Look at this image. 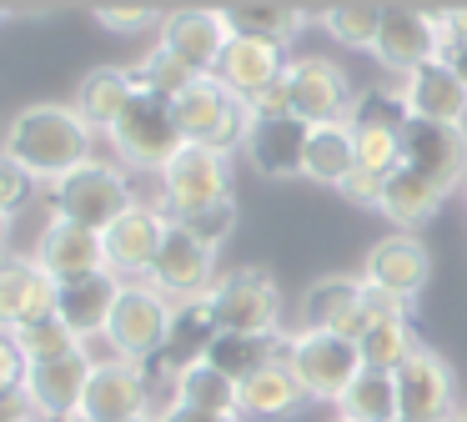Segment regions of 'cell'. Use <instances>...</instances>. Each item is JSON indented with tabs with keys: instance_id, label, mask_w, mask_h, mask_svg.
Masks as SVG:
<instances>
[{
	"instance_id": "cell-27",
	"label": "cell",
	"mask_w": 467,
	"mask_h": 422,
	"mask_svg": "<svg viewBox=\"0 0 467 422\" xmlns=\"http://www.w3.org/2000/svg\"><path fill=\"white\" fill-rule=\"evenodd\" d=\"M442 201H447V191L437 186V181H427L422 171H412V166H397L392 176L382 181V206L377 211H387V216L397 221V231H412V227H422V221H432Z\"/></svg>"
},
{
	"instance_id": "cell-34",
	"label": "cell",
	"mask_w": 467,
	"mask_h": 422,
	"mask_svg": "<svg viewBox=\"0 0 467 422\" xmlns=\"http://www.w3.org/2000/svg\"><path fill=\"white\" fill-rule=\"evenodd\" d=\"M226 26H232V36L286 46L292 36H302L306 10L302 5H226Z\"/></svg>"
},
{
	"instance_id": "cell-31",
	"label": "cell",
	"mask_w": 467,
	"mask_h": 422,
	"mask_svg": "<svg viewBox=\"0 0 467 422\" xmlns=\"http://www.w3.org/2000/svg\"><path fill=\"white\" fill-rule=\"evenodd\" d=\"M337 417H347V422H402V407H397V372L362 367L357 382L342 392V402H337Z\"/></svg>"
},
{
	"instance_id": "cell-2",
	"label": "cell",
	"mask_w": 467,
	"mask_h": 422,
	"mask_svg": "<svg viewBox=\"0 0 467 422\" xmlns=\"http://www.w3.org/2000/svg\"><path fill=\"white\" fill-rule=\"evenodd\" d=\"M171 111H176L182 136L196 141V146H212V151H222V156H232V151L246 146L252 111H246V100L232 96L216 76H196L192 86L171 100Z\"/></svg>"
},
{
	"instance_id": "cell-50",
	"label": "cell",
	"mask_w": 467,
	"mask_h": 422,
	"mask_svg": "<svg viewBox=\"0 0 467 422\" xmlns=\"http://www.w3.org/2000/svg\"><path fill=\"white\" fill-rule=\"evenodd\" d=\"M452 422H467V402H462V407H457V412H452Z\"/></svg>"
},
{
	"instance_id": "cell-3",
	"label": "cell",
	"mask_w": 467,
	"mask_h": 422,
	"mask_svg": "<svg viewBox=\"0 0 467 422\" xmlns=\"http://www.w3.org/2000/svg\"><path fill=\"white\" fill-rule=\"evenodd\" d=\"M106 136H111L116 156H121L126 166H136V171H156V176H161L166 161H171L176 151L186 146L182 126H176L171 100L151 96V90H136L131 106L121 111V121H116V126L106 131Z\"/></svg>"
},
{
	"instance_id": "cell-19",
	"label": "cell",
	"mask_w": 467,
	"mask_h": 422,
	"mask_svg": "<svg viewBox=\"0 0 467 422\" xmlns=\"http://www.w3.org/2000/svg\"><path fill=\"white\" fill-rule=\"evenodd\" d=\"M222 337V327H216L212 317V301L196 297V301H176L171 311V332H166V347L156 362H146V377H166L176 382L186 367H196V362H206V352H212V342Z\"/></svg>"
},
{
	"instance_id": "cell-20",
	"label": "cell",
	"mask_w": 467,
	"mask_h": 422,
	"mask_svg": "<svg viewBox=\"0 0 467 422\" xmlns=\"http://www.w3.org/2000/svg\"><path fill=\"white\" fill-rule=\"evenodd\" d=\"M427 277H432V257H427V247L412 237V231H392V237L372 241L367 267H362L367 287H382V291H392V297H402V301H412L417 291L427 287Z\"/></svg>"
},
{
	"instance_id": "cell-5",
	"label": "cell",
	"mask_w": 467,
	"mask_h": 422,
	"mask_svg": "<svg viewBox=\"0 0 467 422\" xmlns=\"http://www.w3.org/2000/svg\"><path fill=\"white\" fill-rule=\"evenodd\" d=\"M171 311H176V301H166L151 281H126L121 301H116L111 322H106L111 352L121 362H136V367L156 362L166 347V332H171Z\"/></svg>"
},
{
	"instance_id": "cell-44",
	"label": "cell",
	"mask_w": 467,
	"mask_h": 422,
	"mask_svg": "<svg viewBox=\"0 0 467 422\" xmlns=\"http://www.w3.org/2000/svg\"><path fill=\"white\" fill-rule=\"evenodd\" d=\"M382 181H387V176H372V171L357 166V171H352V176H347L337 191H342V196L352 201V206H367V211H372V206H382Z\"/></svg>"
},
{
	"instance_id": "cell-14",
	"label": "cell",
	"mask_w": 467,
	"mask_h": 422,
	"mask_svg": "<svg viewBox=\"0 0 467 422\" xmlns=\"http://www.w3.org/2000/svg\"><path fill=\"white\" fill-rule=\"evenodd\" d=\"M397 407H402V422H452L457 382L432 347H417L397 367Z\"/></svg>"
},
{
	"instance_id": "cell-36",
	"label": "cell",
	"mask_w": 467,
	"mask_h": 422,
	"mask_svg": "<svg viewBox=\"0 0 467 422\" xmlns=\"http://www.w3.org/2000/svg\"><path fill=\"white\" fill-rule=\"evenodd\" d=\"M16 352H21L26 367H41V362H61V357H76L81 347V337H76L71 327H66L61 317H46V322H31V327L11 332Z\"/></svg>"
},
{
	"instance_id": "cell-37",
	"label": "cell",
	"mask_w": 467,
	"mask_h": 422,
	"mask_svg": "<svg viewBox=\"0 0 467 422\" xmlns=\"http://www.w3.org/2000/svg\"><path fill=\"white\" fill-rule=\"evenodd\" d=\"M131 80H136V90H151V96H161V100H176L196 80V70L182 66L171 50L156 46V50H146V56H141V66L131 70Z\"/></svg>"
},
{
	"instance_id": "cell-22",
	"label": "cell",
	"mask_w": 467,
	"mask_h": 422,
	"mask_svg": "<svg viewBox=\"0 0 467 422\" xmlns=\"http://www.w3.org/2000/svg\"><path fill=\"white\" fill-rule=\"evenodd\" d=\"M302 332H342V337H362L367 311H362V277H317L302 291Z\"/></svg>"
},
{
	"instance_id": "cell-26",
	"label": "cell",
	"mask_w": 467,
	"mask_h": 422,
	"mask_svg": "<svg viewBox=\"0 0 467 422\" xmlns=\"http://www.w3.org/2000/svg\"><path fill=\"white\" fill-rule=\"evenodd\" d=\"M286 70L282 60V46L272 40H252V36H232L222 50V66H216V80H222L232 96H256L262 86H272L276 76Z\"/></svg>"
},
{
	"instance_id": "cell-43",
	"label": "cell",
	"mask_w": 467,
	"mask_h": 422,
	"mask_svg": "<svg viewBox=\"0 0 467 422\" xmlns=\"http://www.w3.org/2000/svg\"><path fill=\"white\" fill-rule=\"evenodd\" d=\"M31 186H36V181L26 176V171L16 166V161L0 156V211H5V216H11V211L21 206L26 196H31Z\"/></svg>"
},
{
	"instance_id": "cell-23",
	"label": "cell",
	"mask_w": 467,
	"mask_h": 422,
	"mask_svg": "<svg viewBox=\"0 0 467 422\" xmlns=\"http://www.w3.org/2000/svg\"><path fill=\"white\" fill-rule=\"evenodd\" d=\"M126 281L116 271H91V277H76L56 287V317L76 332V337H106V322H111L116 301H121Z\"/></svg>"
},
{
	"instance_id": "cell-30",
	"label": "cell",
	"mask_w": 467,
	"mask_h": 422,
	"mask_svg": "<svg viewBox=\"0 0 467 422\" xmlns=\"http://www.w3.org/2000/svg\"><path fill=\"white\" fill-rule=\"evenodd\" d=\"M302 382H296V372L282 362H266L262 372H252L246 382H236V402H242V417H282V412H292L296 402H302Z\"/></svg>"
},
{
	"instance_id": "cell-9",
	"label": "cell",
	"mask_w": 467,
	"mask_h": 422,
	"mask_svg": "<svg viewBox=\"0 0 467 422\" xmlns=\"http://www.w3.org/2000/svg\"><path fill=\"white\" fill-rule=\"evenodd\" d=\"M136 417H156V412H151V377H146V367L121 362V357L96 362L76 422H136Z\"/></svg>"
},
{
	"instance_id": "cell-1",
	"label": "cell",
	"mask_w": 467,
	"mask_h": 422,
	"mask_svg": "<svg viewBox=\"0 0 467 422\" xmlns=\"http://www.w3.org/2000/svg\"><path fill=\"white\" fill-rule=\"evenodd\" d=\"M91 136L96 131L76 116V106H26L5 131L0 156L16 161L31 181H66L91 161Z\"/></svg>"
},
{
	"instance_id": "cell-10",
	"label": "cell",
	"mask_w": 467,
	"mask_h": 422,
	"mask_svg": "<svg viewBox=\"0 0 467 422\" xmlns=\"http://www.w3.org/2000/svg\"><path fill=\"white\" fill-rule=\"evenodd\" d=\"M286 90H292V116L306 126H327V121H347L352 111V80L332 56H296L286 66Z\"/></svg>"
},
{
	"instance_id": "cell-29",
	"label": "cell",
	"mask_w": 467,
	"mask_h": 422,
	"mask_svg": "<svg viewBox=\"0 0 467 422\" xmlns=\"http://www.w3.org/2000/svg\"><path fill=\"white\" fill-rule=\"evenodd\" d=\"M357 171V141L347 121H327V126H312L306 136V156H302V176L322 181V186H342Z\"/></svg>"
},
{
	"instance_id": "cell-47",
	"label": "cell",
	"mask_w": 467,
	"mask_h": 422,
	"mask_svg": "<svg viewBox=\"0 0 467 422\" xmlns=\"http://www.w3.org/2000/svg\"><path fill=\"white\" fill-rule=\"evenodd\" d=\"M0 422H36V412L26 397H5L0 402Z\"/></svg>"
},
{
	"instance_id": "cell-4",
	"label": "cell",
	"mask_w": 467,
	"mask_h": 422,
	"mask_svg": "<svg viewBox=\"0 0 467 422\" xmlns=\"http://www.w3.org/2000/svg\"><path fill=\"white\" fill-rule=\"evenodd\" d=\"M206 301H212L216 327L232 337H276V327H282V291H276L272 271L262 267H236L216 277Z\"/></svg>"
},
{
	"instance_id": "cell-12",
	"label": "cell",
	"mask_w": 467,
	"mask_h": 422,
	"mask_svg": "<svg viewBox=\"0 0 467 422\" xmlns=\"http://www.w3.org/2000/svg\"><path fill=\"white\" fill-rule=\"evenodd\" d=\"M402 166L422 171L427 181H437V186L452 196V191L467 181V131L407 116V126H402Z\"/></svg>"
},
{
	"instance_id": "cell-42",
	"label": "cell",
	"mask_w": 467,
	"mask_h": 422,
	"mask_svg": "<svg viewBox=\"0 0 467 422\" xmlns=\"http://www.w3.org/2000/svg\"><path fill=\"white\" fill-rule=\"evenodd\" d=\"M246 111H252V116H292V90H286V70L272 80V86L256 90V96H246Z\"/></svg>"
},
{
	"instance_id": "cell-33",
	"label": "cell",
	"mask_w": 467,
	"mask_h": 422,
	"mask_svg": "<svg viewBox=\"0 0 467 422\" xmlns=\"http://www.w3.org/2000/svg\"><path fill=\"white\" fill-rule=\"evenodd\" d=\"M171 402H182V407H196V412H216V417H242L236 382L222 377L212 362H196V367H186L182 377L171 382Z\"/></svg>"
},
{
	"instance_id": "cell-21",
	"label": "cell",
	"mask_w": 467,
	"mask_h": 422,
	"mask_svg": "<svg viewBox=\"0 0 467 422\" xmlns=\"http://www.w3.org/2000/svg\"><path fill=\"white\" fill-rule=\"evenodd\" d=\"M56 317V281L31 257H0V332Z\"/></svg>"
},
{
	"instance_id": "cell-38",
	"label": "cell",
	"mask_w": 467,
	"mask_h": 422,
	"mask_svg": "<svg viewBox=\"0 0 467 422\" xmlns=\"http://www.w3.org/2000/svg\"><path fill=\"white\" fill-rule=\"evenodd\" d=\"M327 36L342 40L352 50H372L377 46V30H382V5H332L322 16Z\"/></svg>"
},
{
	"instance_id": "cell-17",
	"label": "cell",
	"mask_w": 467,
	"mask_h": 422,
	"mask_svg": "<svg viewBox=\"0 0 467 422\" xmlns=\"http://www.w3.org/2000/svg\"><path fill=\"white\" fill-rule=\"evenodd\" d=\"M36 267L61 287V281H76V277H91V271H111L106 267V241L101 231L91 227H76L66 216H51L46 231L36 237Z\"/></svg>"
},
{
	"instance_id": "cell-48",
	"label": "cell",
	"mask_w": 467,
	"mask_h": 422,
	"mask_svg": "<svg viewBox=\"0 0 467 422\" xmlns=\"http://www.w3.org/2000/svg\"><path fill=\"white\" fill-rule=\"evenodd\" d=\"M447 66H452L457 70V80H462V86H467V46H452V50H447Z\"/></svg>"
},
{
	"instance_id": "cell-35",
	"label": "cell",
	"mask_w": 467,
	"mask_h": 422,
	"mask_svg": "<svg viewBox=\"0 0 467 422\" xmlns=\"http://www.w3.org/2000/svg\"><path fill=\"white\" fill-rule=\"evenodd\" d=\"M422 347L412 332V317H392V322H372V327L357 337V352H362V367L372 372H397L412 352Z\"/></svg>"
},
{
	"instance_id": "cell-16",
	"label": "cell",
	"mask_w": 467,
	"mask_h": 422,
	"mask_svg": "<svg viewBox=\"0 0 467 422\" xmlns=\"http://www.w3.org/2000/svg\"><path fill=\"white\" fill-rule=\"evenodd\" d=\"M166 231H171L166 211L136 201L131 211H121V216H116L111 227L101 231V241H106V267H111L116 277H141V281H146V271H151V261H156V251H161Z\"/></svg>"
},
{
	"instance_id": "cell-41",
	"label": "cell",
	"mask_w": 467,
	"mask_h": 422,
	"mask_svg": "<svg viewBox=\"0 0 467 422\" xmlns=\"http://www.w3.org/2000/svg\"><path fill=\"white\" fill-rule=\"evenodd\" d=\"M21 387H26V362H21V352H16L11 332H0V402L21 397Z\"/></svg>"
},
{
	"instance_id": "cell-11",
	"label": "cell",
	"mask_w": 467,
	"mask_h": 422,
	"mask_svg": "<svg viewBox=\"0 0 467 422\" xmlns=\"http://www.w3.org/2000/svg\"><path fill=\"white\" fill-rule=\"evenodd\" d=\"M146 281H151L166 301H196V297H206V291L216 287V251L171 221V231H166V241H161V251H156Z\"/></svg>"
},
{
	"instance_id": "cell-8",
	"label": "cell",
	"mask_w": 467,
	"mask_h": 422,
	"mask_svg": "<svg viewBox=\"0 0 467 422\" xmlns=\"http://www.w3.org/2000/svg\"><path fill=\"white\" fill-rule=\"evenodd\" d=\"M131 181L111 166V161H86L81 171H71L66 181H56V216L76 221V227L106 231L121 211H131Z\"/></svg>"
},
{
	"instance_id": "cell-25",
	"label": "cell",
	"mask_w": 467,
	"mask_h": 422,
	"mask_svg": "<svg viewBox=\"0 0 467 422\" xmlns=\"http://www.w3.org/2000/svg\"><path fill=\"white\" fill-rule=\"evenodd\" d=\"M306 136H312V126L296 116H252L242 151L262 176H302Z\"/></svg>"
},
{
	"instance_id": "cell-28",
	"label": "cell",
	"mask_w": 467,
	"mask_h": 422,
	"mask_svg": "<svg viewBox=\"0 0 467 422\" xmlns=\"http://www.w3.org/2000/svg\"><path fill=\"white\" fill-rule=\"evenodd\" d=\"M131 96H136L131 70L101 66V70H91V76L81 80V90H76V116H81L91 131H111L116 121H121V111L131 106Z\"/></svg>"
},
{
	"instance_id": "cell-45",
	"label": "cell",
	"mask_w": 467,
	"mask_h": 422,
	"mask_svg": "<svg viewBox=\"0 0 467 422\" xmlns=\"http://www.w3.org/2000/svg\"><path fill=\"white\" fill-rule=\"evenodd\" d=\"M407 307H412V301H402V297H392V291H382V287H367V281H362V311H367V327H372V322L407 317Z\"/></svg>"
},
{
	"instance_id": "cell-7",
	"label": "cell",
	"mask_w": 467,
	"mask_h": 422,
	"mask_svg": "<svg viewBox=\"0 0 467 422\" xmlns=\"http://www.w3.org/2000/svg\"><path fill=\"white\" fill-rule=\"evenodd\" d=\"M286 367L296 372L306 397L342 402V392L362 372V352L342 332H292V342H286Z\"/></svg>"
},
{
	"instance_id": "cell-40",
	"label": "cell",
	"mask_w": 467,
	"mask_h": 422,
	"mask_svg": "<svg viewBox=\"0 0 467 422\" xmlns=\"http://www.w3.org/2000/svg\"><path fill=\"white\" fill-rule=\"evenodd\" d=\"M96 20H101L106 30H121V36H131V30H146L156 26V5H96Z\"/></svg>"
},
{
	"instance_id": "cell-24",
	"label": "cell",
	"mask_w": 467,
	"mask_h": 422,
	"mask_svg": "<svg viewBox=\"0 0 467 422\" xmlns=\"http://www.w3.org/2000/svg\"><path fill=\"white\" fill-rule=\"evenodd\" d=\"M402 100H407V116L417 121H437V126H462L467 116V86L457 80V70L447 60H427L417 66L412 76H402Z\"/></svg>"
},
{
	"instance_id": "cell-52",
	"label": "cell",
	"mask_w": 467,
	"mask_h": 422,
	"mask_svg": "<svg viewBox=\"0 0 467 422\" xmlns=\"http://www.w3.org/2000/svg\"><path fill=\"white\" fill-rule=\"evenodd\" d=\"M136 422H156V417H136Z\"/></svg>"
},
{
	"instance_id": "cell-6",
	"label": "cell",
	"mask_w": 467,
	"mask_h": 422,
	"mask_svg": "<svg viewBox=\"0 0 467 422\" xmlns=\"http://www.w3.org/2000/svg\"><path fill=\"white\" fill-rule=\"evenodd\" d=\"M232 196V156L212 146H196L186 141L161 171V211L166 221H182L202 206H216V201Z\"/></svg>"
},
{
	"instance_id": "cell-49",
	"label": "cell",
	"mask_w": 467,
	"mask_h": 422,
	"mask_svg": "<svg viewBox=\"0 0 467 422\" xmlns=\"http://www.w3.org/2000/svg\"><path fill=\"white\" fill-rule=\"evenodd\" d=\"M5 241H11V216L0 211V257H5Z\"/></svg>"
},
{
	"instance_id": "cell-51",
	"label": "cell",
	"mask_w": 467,
	"mask_h": 422,
	"mask_svg": "<svg viewBox=\"0 0 467 422\" xmlns=\"http://www.w3.org/2000/svg\"><path fill=\"white\" fill-rule=\"evenodd\" d=\"M0 20H11V5H0Z\"/></svg>"
},
{
	"instance_id": "cell-13",
	"label": "cell",
	"mask_w": 467,
	"mask_h": 422,
	"mask_svg": "<svg viewBox=\"0 0 467 422\" xmlns=\"http://www.w3.org/2000/svg\"><path fill=\"white\" fill-rule=\"evenodd\" d=\"M377 60L392 76H412L427 60H442V30L432 10L412 5H382V30H377Z\"/></svg>"
},
{
	"instance_id": "cell-46",
	"label": "cell",
	"mask_w": 467,
	"mask_h": 422,
	"mask_svg": "<svg viewBox=\"0 0 467 422\" xmlns=\"http://www.w3.org/2000/svg\"><path fill=\"white\" fill-rule=\"evenodd\" d=\"M156 422H236V417H216V412H196V407H182V402H166V407H156Z\"/></svg>"
},
{
	"instance_id": "cell-39",
	"label": "cell",
	"mask_w": 467,
	"mask_h": 422,
	"mask_svg": "<svg viewBox=\"0 0 467 422\" xmlns=\"http://www.w3.org/2000/svg\"><path fill=\"white\" fill-rule=\"evenodd\" d=\"M176 227H186L196 241H206V247H222L226 237H232V227H236V201L226 196V201H216V206H202V211H192V216H182Z\"/></svg>"
},
{
	"instance_id": "cell-32",
	"label": "cell",
	"mask_w": 467,
	"mask_h": 422,
	"mask_svg": "<svg viewBox=\"0 0 467 422\" xmlns=\"http://www.w3.org/2000/svg\"><path fill=\"white\" fill-rule=\"evenodd\" d=\"M286 342L292 337H232V332H222V337L212 342V352H206V362H212L222 377L232 382H246L252 372H262L266 362H282L286 357Z\"/></svg>"
},
{
	"instance_id": "cell-15",
	"label": "cell",
	"mask_w": 467,
	"mask_h": 422,
	"mask_svg": "<svg viewBox=\"0 0 467 422\" xmlns=\"http://www.w3.org/2000/svg\"><path fill=\"white\" fill-rule=\"evenodd\" d=\"M226 40H232V26H226V10H171V16H161V40L156 46L171 50L182 66H192L196 76H216V66H222V50Z\"/></svg>"
},
{
	"instance_id": "cell-53",
	"label": "cell",
	"mask_w": 467,
	"mask_h": 422,
	"mask_svg": "<svg viewBox=\"0 0 467 422\" xmlns=\"http://www.w3.org/2000/svg\"><path fill=\"white\" fill-rule=\"evenodd\" d=\"M332 422H347V417H332Z\"/></svg>"
},
{
	"instance_id": "cell-18",
	"label": "cell",
	"mask_w": 467,
	"mask_h": 422,
	"mask_svg": "<svg viewBox=\"0 0 467 422\" xmlns=\"http://www.w3.org/2000/svg\"><path fill=\"white\" fill-rule=\"evenodd\" d=\"M91 367L96 362L86 357V352L61 357V362H41V367H26L21 397L31 402L36 422H76L81 397H86V382H91Z\"/></svg>"
}]
</instances>
